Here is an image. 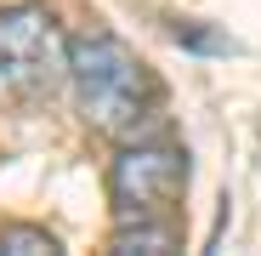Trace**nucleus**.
I'll use <instances>...</instances> for the list:
<instances>
[{
	"label": "nucleus",
	"instance_id": "1",
	"mask_svg": "<svg viewBox=\"0 0 261 256\" xmlns=\"http://www.w3.org/2000/svg\"><path fill=\"white\" fill-rule=\"evenodd\" d=\"M68 80L80 91L85 125H97L102 137H130L159 108L153 68L130 52L119 34H108V29H91V34L68 40Z\"/></svg>",
	"mask_w": 261,
	"mask_h": 256
},
{
	"label": "nucleus",
	"instance_id": "2",
	"mask_svg": "<svg viewBox=\"0 0 261 256\" xmlns=\"http://www.w3.org/2000/svg\"><path fill=\"white\" fill-rule=\"evenodd\" d=\"M68 74V40L40 6L0 12V97H40Z\"/></svg>",
	"mask_w": 261,
	"mask_h": 256
},
{
	"label": "nucleus",
	"instance_id": "3",
	"mask_svg": "<svg viewBox=\"0 0 261 256\" xmlns=\"http://www.w3.org/2000/svg\"><path fill=\"white\" fill-rule=\"evenodd\" d=\"M188 188V154L165 143H130L108 165V199L125 217H170V205Z\"/></svg>",
	"mask_w": 261,
	"mask_h": 256
},
{
	"label": "nucleus",
	"instance_id": "4",
	"mask_svg": "<svg viewBox=\"0 0 261 256\" xmlns=\"http://www.w3.org/2000/svg\"><path fill=\"white\" fill-rule=\"evenodd\" d=\"M108 250H119V256H137V250L142 256H165V250H182V234H176L170 217H125L114 228Z\"/></svg>",
	"mask_w": 261,
	"mask_h": 256
},
{
	"label": "nucleus",
	"instance_id": "5",
	"mask_svg": "<svg viewBox=\"0 0 261 256\" xmlns=\"http://www.w3.org/2000/svg\"><path fill=\"white\" fill-rule=\"evenodd\" d=\"M0 250H6V256H63L57 234L34 228V222H6V228H0Z\"/></svg>",
	"mask_w": 261,
	"mask_h": 256
},
{
	"label": "nucleus",
	"instance_id": "6",
	"mask_svg": "<svg viewBox=\"0 0 261 256\" xmlns=\"http://www.w3.org/2000/svg\"><path fill=\"white\" fill-rule=\"evenodd\" d=\"M176 40H188V46H216V52H233V40L204 34V29H193V23H176Z\"/></svg>",
	"mask_w": 261,
	"mask_h": 256
}]
</instances>
